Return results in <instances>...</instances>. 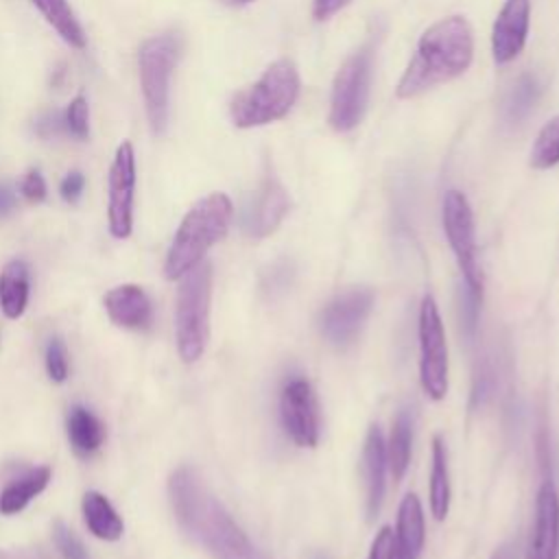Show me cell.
Returning a JSON list of instances; mask_svg holds the SVG:
<instances>
[{"instance_id":"obj_12","label":"cell","mask_w":559,"mask_h":559,"mask_svg":"<svg viewBox=\"0 0 559 559\" xmlns=\"http://www.w3.org/2000/svg\"><path fill=\"white\" fill-rule=\"evenodd\" d=\"M133 190H135V153L131 142H122L109 168V231L114 238H129L133 229Z\"/></svg>"},{"instance_id":"obj_35","label":"cell","mask_w":559,"mask_h":559,"mask_svg":"<svg viewBox=\"0 0 559 559\" xmlns=\"http://www.w3.org/2000/svg\"><path fill=\"white\" fill-rule=\"evenodd\" d=\"M35 131L39 138H52V135H61L66 133V124H63V111H46L37 118L35 122Z\"/></svg>"},{"instance_id":"obj_17","label":"cell","mask_w":559,"mask_h":559,"mask_svg":"<svg viewBox=\"0 0 559 559\" xmlns=\"http://www.w3.org/2000/svg\"><path fill=\"white\" fill-rule=\"evenodd\" d=\"M109 319L127 330H146L153 323V304L148 295L135 284H122L111 288L105 299Z\"/></svg>"},{"instance_id":"obj_40","label":"cell","mask_w":559,"mask_h":559,"mask_svg":"<svg viewBox=\"0 0 559 559\" xmlns=\"http://www.w3.org/2000/svg\"><path fill=\"white\" fill-rule=\"evenodd\" d=\"M223 4H229V7H245V4H249V2H253V0H221Z\"/></svg>"},{"instance_id":"obj_5","label":"cell","mask_w":559,"mask_h":559,"mask_svg":"<svg viewBox=\"0 0 559 559\" xmlns=\"http://www.w3.org/2000/svg\"><path fill=\"white\" fill-rule=\"evenodd\" d=\"M175 304V338L179 358L188 365L197 362L210 338V301H212V266L199 262L179 277Z\"/></svg>"},{"instance_id":"obj_19","label":"cell","mask_w":559,"mask_h":559,"mask_svg":"<svg viewBox=\"0 0 559 559\" xmlns=\"http://www.w3.org/2000/svg\"><path fill=\"white\" fill-rule=\"evenodd\" d=\"M66 432L72 450L79 456L94 454L105 441V424L85 406H72L66 417Z\"/></svg>"},{"instance_id":"obj_11","label":"cell","mask_w":559,"mask_h":559,"mask_svg":"<svg viewBox=\"0 0 559 559\" xmlns=\"http://www.w3.org/2000/svg\"><path fill=\"white\" fill-rule=\"evenodd\" d=\"M280 419L295 445L314 448L319 443V402L306 378H290L282 386Z\"/></svg>"},{"instance_id":"obj_24","label":"cell","mask_w":559,"mask_h":559,"mask_svg":"<svg viewBox=\"0 0 559 559\" xmlns=\"http://www.w3.org/2000/svg\"><path fill=\"white\" fill-rule=\"evenodd\" d=\"M430 511L435 520H445L450 511V472H448V450L439 435L432 437V467H430Z\"/></svg>"},{"instance_id":"obj_8","label":"cell","mask_w":559,"mask_h":559,"mask_svg":"<svg viewBox=\"0 0 559 559\" xmlns=\"http://www.w3.org/2000/svg\"><path fill=\"white\" fill-rule=\"evenodd\" d=\"M441 225L450 242V249L456 258L459 271L463 275V286L483 299V271L476 253V231H474V212L467 197L461 190H448L441 203Z\"/></svg>"},{"instance_id":"obj_29","label":"cell","mask_w":559,"mask_h":559,"mask_svg":"<svg viewBox=\"0 0 559 559\" xmlns=\"http://www.w3.org/2000/svg\"><path fill=\"white\" fill-rule=\"evenodd\" d=\"M44 362H46V373L52 382L61 384L68 380L70 373V362H68V349L63 345L61 338L52 336L46 345V354H44Z\"/></svg>"},{"instance_id":"obj_6","label":"cell","mask_w":559,"mask_h":559,"mask_svg":"<svg viewBox=\"0 0 559 559\" xmlns=\"http://www.w3.org/2000/svg\"><path fill=\"white\" fill-rule=\"evenodd\" d=\"M179 52H181V39L177 33L153 35L138 50L140 87H142L146 120L155 135H162L168 127L170 76L177 66Z\"/></svg>"},{"instance_id":"obj_3","label":"cell","mask_w":559,"mask_h":559,"mask_svg":"<svg viewBox=\"0 0 559 559\" xmlns=\"http://www.w3.org/2000/svg\"><path fill=\"white\" fill-rule=\"evenodd\" d=\"M231 216L234 205L225 192H212L199 199L186 212L168 247L164 262L166 280H179L199 262H203L207 249L227 234Z\"/></svg>"},{"instance_id":"obj_38","label":"cell","mask_w":559,"mask_h":559,"mask_svg":"<svg viewBox=\"0 0 559 559\" xmlns=\"http://www.w3.org/2000/svg\"><path fill=\"white\" fill-rule=\"evenodd\" d=\"M15 207V194L7 183H0V216L11 214Z\"/></svg>"},{"instance_id":"obj_16","label":"cell","mask_w":559,"mask_h":559,"mask_svg":"<svg viewBox=\"0 0 559 559\" xmlns=\"http://www.w3.org/2000/svg\"><path fill=\"white\" fill-rule=\"evenodd\" d=\"M362 478H365V509L371 522L384 498V474H386V441L378 424H371L362 445Z\"/></svg>"},{"instance_id":"obj_23","label":"cell","mask_w":559,"mask_h":559,"mask_svg":"<svg viewBox=\"0 0 559 559\" xmlns=\"http://www.w3.org/2000/svg\"><path fill=\"white\" fill-rule=\"evenodd\" d=\"M48 480H50L48 467H33L24 476L11 480L0 493V513L13 515V513L22 511L37 493H41L46 489Z\"/></svg>"},{"instance_id":"obj_4","label":"cell","mask_w":559,"mask_h":559,"mask_svg":"<svg viewBox=\"0 0 559 559\" xmlns=\"http://www.w3.org/2000/svg\"><path fill=\"white\" fill-rule=\"evenodd\" d=\"M299 96V72L290 59L273 61L262 76L240 90L229 103L231 122L238 129L262 127L282 120Z\"/></svg>"},{"instance_id":"obj_36","label":"cell","mask_w":559,"mask_h":559,"mask_svg":"<svg viewBox=\"0 0 559 559\" xmlns=\"http://www.w3.org/2000/svg\"><path fill=\"white\" fill-rule=\"evenodd\" d=\"M83 188H85V177L79 173V170H72L68 173L61 183H59V194L63 201L68 203H76L83 194Z\"/></svg>"},{"instance_id":"obj_32","label":"cell","mask_w":559,"mask_h":559,"mask_svg":"<svg viewBox=\"0 0 559 559\" xmlns=\"http://www.w3.org/2000/svg\"><path fill=\"white\" fill-rule=\"evenodd\" d=\"M480 297L472 295L465 286L461 288V325L467 336L474 334L476 321H478V310H480Z\"/></svg>"},{"instance_id":"obj_31","label":"cell","mask_w":559,"mask_h":559,"mask_svg":"<svg viewBox=\"0 0 559 559\" xmlns=\"http://www.w3.org/2000/svg\"><path fill=\"white\" fill-rule=\"evenodd\" d=\"M293 275H295L293 264H290L286 258H282V260L273 262L271 269L264 273L262 288H264L266 293H271V297L277 295V293H286V288H288L290 282H293Z\"/></svg>"},{"instance_id":"obj_18","label":"cell","mask_w":559,"mask_h":559,"mask_svg":"<svg viewBox=\"0 0 559 559\" xmlns=\"http://www.w3.org/2000/svg\"><path fill=\"white\" fill-rule=\"evenodd\" d=\"M426 539L424 509L415 493H406L397 509L393 559H417Z\"/></svg>"},{"instance_id":"obj_14","label":"cell","mask_w":559,"mask_h":559,"mask_svg":"<svg viewBox=\"0 0 559 559\" xmlns=\"http://www.w3.org/2000/svg\"><path fill=\"white\" fill-rule=\"evenodd\" d=\"M526 559H559V493L552 480H544L537 491Z\"/></svg>"},{"instance_id":"obj_9","label":"cell","mask_w":559,"mask_h":559,"mask_svg":"<svg viewBox=\"0 0 559 559\" xmlns=\"http://www.w3.org/2000/svg\"><path fill=\"white\" fill-rule=\"evenodd\" d=\"M419 382L424 393L439 402L448 393V345L441 314L432 295H424L419 306Z\"/></svg>"},{"instance_id":"obj_20","label":"cell","mask_w":559,"mask_h":559,"mask_svg":"<svg viewBox=\"0 0 559 559\" xmlns=\"http://www.w3.org/2000/svg\"><path fill=\"white\" fill-rule=\"evenodd\" d=\"M31 271L24 260H11L0 273V308L4 317L17 319L24 314L28 304Z\"/></svg>"},{"instance_id":"obj_27","label":"cell","mask_w":559,"mask_h":559,"mask_svg":"<svg viewBox=\"0 0 559 559\" xmlns=\"http://www.w3.org/2000/svg\"><path fill=\"white\" fill-rule=\"evenodd\" d=\"M528 164L537 170H546L559 164V116L539 129L531 146Z\"/></svg>"},{"instance_id":"obj_26","label":"cell","mask_w":559,"mask_h":559,"mask_svg":"<svg viewBox=\"0 0 559 559\" xmlns=\"http://www.w3.org/2000/svg\"><path fill=\"white\" fill-rule=\"evenodd\" d=\"M33 4L39 9V13L61 35L66 44H70L72 48L85 46V33L79 20L74 17V11L70 9L68 0H33Z\"/></svg>"},{"instance_id":"obj_41","label":"cell","mask_w":559,"mask_h":559,"mask_svg":"<svg viewBox=\"0 0 559 559\" xmlns=\"http://www.w3.org/2000/svg\"><path fill=\"white\" fill-rule=\"evenodd\" d=\"M314 559H330V557H325V555H317Z\"/></svg>"},{"instance_id":"obj_1","label":"cell","mask_w":559,"mask_h":559,"mask_svg":"<svg viewBox=\"0 0 559 559\" xmlns=\"http://www.w3.org/2000/svg\"><path fill=\"white\" fill-rule=\"evenodd\" d=\"M168 498L183 533L214 559H266L192 467L170 474Z\"/></svg>"},{"instance_id":"obj_22","label":"cell","mask_w":559,"mask_h":559,"mask_svg":"<svg viewBox=\"0 0 559 559\" xmlns=\"http://www.w3.org/2000/svg\"><path fill=\"white\" fill-rule=\"evenodd\" d=\"M411 443H413V413L408 408H400L386 441V467L393 476V483H400L408 469Z\"/></svg>"},{"instance_id":"obj_10","label":"cell","mask_w":559,"mask_h":559,"mask_svg":"<svg viewBox=\"0 0 559 559\" xmlns=\"http://www.w3.org/2000/svg\"><path fill=\"white\" fill-rule=\"evenodd\" d=\"M373 306V293L369 288H347L332 297L319 312L321 336L343 349L356 341Z\"/></svg>"},{"instance_id":"obj_37","label":"cell","mask_w":559,"mask_h":559,"mask_svg":"<svg viewBox=\"0 0 559 559\" xmlns=\"http://www.w3.org/2000/svg\"><path fill=\"white\" fill-rule=\"evenodd\" d=\"M349 0H312V15L314 20L323 22L332 17L336 11H341Z\"/></svg>"},{"instance_id":"obj_28","label":"cell","mask_w":559,"mask_h":559,"mask_svg":"<svg viewBox=\"0 0 559 559\" xmlns=\"http://www.w3.org/2000/svg\"><path fill=\"white\" fill-rule=\"evenodd\" d=\"M63 124L66 133L76 140H85L90 135V107L85 96L79 94L70 100V105L63 109Z\"/></svg>"},{"instance_id":"obj_21","label":"cell","mask_w":559,"mask_h":559,"mask_svg":"<svg viewBox=\"0 0 559 559\" xmlns=\"http://www.w3.org/2000/svg\"><path fill=\"white\" fill-rule=\"evenodd\" d=\"M83 518L92 535L105 542H116L122 537L124 524L118 515V511L111 507V502L100 491H87L81 502Z\"/></svg>"},{"instance_id":"obj_33","label":"cell","mask_w":559,"mask_h":559,"mask_svg":"<svg viewBox=\"0 0 559 559\" xmlns=\"http://www.w3.org/2000/svg\"><path fill=\"white\" fill-rule=\"evenodd\" d=\"M393 555H395V533L391 526H382L371 542V550L367 559H393Z\"/></svg>"},{"instance_id":"obj_30","label":"cell","mask_w":559,"mask_h":559,"mask_svg":"<svg viewBox=\"0 0 559 559\" xmlns=\"http://www.w3.org/2000/svg\"><path fill=\"white\" fill-rule=\"evenodd\" d=\"M52 537H55V546H57L61 559H90L83 542L61 520H57L52 524Z\"/></svg>"},{"instance_id":"obj_15","label":"cell","mask_w":559,"mask_h":559,"mask_svg":"<svg viewBox=\"0 0 559 559\" xmlns=\"http://www.w3.org/2000/svg\"><path fill=\"white\" fill-rule=\"evenodd\" d=\"M531 22V2L528 0H507L491 28V52L498 66L513 61L528 35Z\"/></svg>"},{"instance_id":"obj_7","label":"cell","mask_w":559,"mask_h":559,"mask_svg":"<svg viewBox=\"0 0 559 559\" xmlns=\"http://www.w3.org/2000/svg\"><path fill=\"white\" fill-rule=\"evenodd\" d=\"M373 79V46L354 50L338 68L330 94V127L338 133L356 129L365 116Z\"/></svg>"},{"instance_id":"obj_13","label":"cell","mask_w":559,"mask_h":559,"mask_svg":"<svg viewBox=\"0 0 559 559\" xmlns=\"http://www.w3.org/2000/svg\"><path fill=\"white\" fill-rule=\"evenodd\" d=\"M288 192L273 175H269L253 194V199L247 203V210L242 214V231L251 238H264L273 234L288 214Z\"/></svg>"},{"instance_id":"obj_39","label":"cell","mask_w":559,"mask_h":559,"mask_svg":"<svg viewBox=\"0 0 559 559\" xmlns=\"http://www.w3.org/2000/svg\"><path fill=\"white\" fill-rule=\"evenodd\" d=\"M491 559H511V550H509L507 546H502V548H498V550L493 552Z\"/></svg>"},{"instance_id":"obj_25","label":"cell","mask_w":559,"mask_h":559,"mask_svg":"<svg viewBox=\"0 0 559 559\" xmlns=\"http://www.w3.org/2000/svg\"><path fill=\"white\" fill-rule=\"evenodd\" d=\"M542 94V85L537 81V76L533 74H522L511 90L507 92L504 100H502V120L509 127L520 124L537 105Z\"/></svg>"},{"instance_id":"obj_34","label":"cell","mask_w":559,"mask_h":559,"mask_svg":"<svg viewBox=\"0 0 559 559\" xmlns=\"http://www.w3.org/2000/svg\"><path fill=\"white\" fill-rule=\"evenodd\" d=\"M20 190L24 194V199H28L31 203H39L46 199V181L41 177L39 170H28L20 183Z\"/></svg>"},{"instance_id":"obj_2","label":"cell","mask_w":559,"mask_h":559,"mask_svg":"<svg viewBox=\"0 0 559 559\" xmlns=\"http://www.w3.org/2000/svg\"><path fill=\"white\" fill-rule=\"evenodd\" d=\"M474 59V33L465 17L450 15L428 26L408 61L395 94L415 98L428 90L461 76Z\"/></svg>"}]
</instances>
